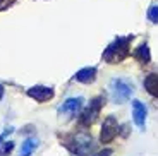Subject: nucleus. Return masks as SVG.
I'll return each mask as SVG.
<instances>
[{"instance_id": "1", "label": "nucleus", "mask_w": 158, "mask_h": 156, "mask_svg": "<svg viewBox=\"0 0 158 156\" xmlns=\"http://www.w3.org/2000/svg\"><path fill=\"white\" fill-rule=\"evenodd\" d=\"M132 41V36H126V38H117L114 43L107 47V50L103 51V60L108 64H120L124 59H127L129 55V45Z\"/></svg>"}, {"instance_id": "2", "label": "nucleus", "mask_w": 158, "mask_h": 156, "mask_svg": "<svg viewBox=\"0 0 158 156\" xmlns=\"http://www.w3.org/2000/svg\"><path fill=\"white\" fill-rule=\"evenodd\" d=\"M134 93V86L129 81L115 77L110 81V96L114 103H126Z\"/></svg>"}, {"instance_id": "3", "label": "nucleus", "mask_w": 158, "mask_h": 156, "mask_svg": "<svg viewBox=\"0 0 158 156\" xmlns=\"http://www.w3.org/2000/svg\"><path fill=\"white\" fill-rule=\"evenodd\" d=\"M67 146L72 149V153H76L77 156H86L88 151L91 149V146H93L91 144V136L81 132V134H77V136L72 137L71 144H67Z\"/></svg>"}, {"instance_id": "4", "label": "nucleus", "mask_w": 158, "mask_h": 156, "mask_svg": "<svg viewBox=\"0 0 158 156\" xmlns=\"http://www.w3.org/2000/svg\"><path fill=\"white\" fill-rule=\"evenodd\" d=\"M117 132H118L117 118H115L114 115H110V117L105 118V122H103V125H102V134H100V141H102L103 144H107V142H112V141L115 139V136H117Z\"/></svg>"}, {"instance_id": "5", "label": "nucleus", "mask_w": 158, "mask_h": 156, "mask_svg": "<svg viewBox=\"0 0 158 156\" xmlns=\"http://www.w3.org/2000/svg\"><path fill=\"white\" fill-rule=\"evenodd\" d=\"M103 103H105V100H103V96H98V98H95V100H93V101L89 103V106H88V108L84 110L83 117H81V122H83L84 125H88V124H93V122L96 120V117L100 115V110H102Z\"/></svg>"}, {"instance_id": "6", "label": "nucleus", "mask_w": 158, "mask_h": 156, "mask_svg": "<svg viewBox=\"0 0 158 156\" xmlns=\"http://www.w3.org/2000/svg\"><path fill=\"white\" fill-rule=\"evenodd\" d=\"M146 115H148V110L144 106V103H141L139 100H134L132 101V120H134V124L138 125L139 129H144Z\"/></svg>"}, {"instance_id": "7", "label": "nucleus", "mask_w": 158, "mask_h": 156, "mask_svg": "<svg viewBox=\"0 0 158 156\" xmlns=\"http://www.w3.org/2000/svg\"><path fill=\"white\" fill-rule=\"evenodd\" d=\"M28 96L36 100L38 103H45L53 98V89L47 86H33L28 89Z\"/></svg>"}, {"instance_id": "8", "label": "nucleus", "mask_w": 158, "mask_h": 156, "mask_svg": "<svg viewBox=\"0 0 158 156\" xmlns=\"http://www.w3.org/2000/svg\"><path fill=\"white\" fill-rule=\"evenodd\" d=\"M83 103H84V100L81 96L69 98V100H65V101L62 103V106L59 108V112L62 113V115H71V117H74L76 113L83 108Z\"/></svg>"}, {"instance_id": "9", "label": "nucleus", "mask_w": 158, "mask_h": 156, "mask_svg": "<svg viewBox=\"0 0 158 156\" xmlns=\"http://www.w3.org/2000/svg\"><path fill=\"white\" fill-rule=\"evenodd\" d=\"M96 79V69L95 67H84V69L77 70L74 74V81L83 82V84H89Z\"/></svg>"}, {"instance_id": "10", "label": "nucleus", "mask_w": 158, "mask_h": 156, "mask_svg": "<svg viewBox=\"0 0 158 156\" xmlns=\"http://www.w3.org/2000/svg\"><path fill=\"white\" fill-rule=\"evenodd\" d=\"M144 89L148 91V93L151 94L153 98H158V74H148L146 77H144Z\"/></svg>"}, {"instance_id": "11", "label": "nucleus", "mask_w": 158, "mask_h": 156, "mask_svg": "<svg viewBox=\"0 0 158 156\" xmlns=\"http://www.w3.org/2000/svg\"><path fill=\"white\" fill-rule=\"evenodd\" d=\"M36 148H38V139H35V137H29V139H26L23 144H21L19 156H31L33 153H35Z\"/></svg>"}, {"instance_id": "12", "label": "nucleus", "mask_w": 158, "mask_h": 156, "mask_svg": "<svg viewBox=\"0 0 158 156\" xmlns=\"http://www.w3.org/2000/svg\"><path fill=\"white\" fill-rule=\"evenodd\" d=\"M134 57H136V59H138L141 64H150V60H151L150 47H148L146 43L141 45V47H138V48H136V51H134Z\"/></svg>"}, {"instance_id": "13", "label": "nucleus", "mask_w": 158, "mask_h": 156, "mask_svg": "<svg viewBox=\"0 0 158 156\" xmlns=\"http://www.w3.org/2000/svg\"><path fill=\"white\" fill-rule=\"evenodd\" d=\"M148 19L151 23H158V5H151L148 10Z\"/></svg>"}, {"instance_id": "14", "label": "nucleus", "mask_w": 158, "mask_h": 156, "mask_svg": "<svg viewBox=\"0 0 158 156\" xmlns=\"http://www.w3.org/2000/svg\"><path fill=\"white\" fill-rule=\"evenodd\" d=\"M14 149V142L12 141H9V142H4V146L0 148V156H5V154H9V153Z\"/></svg>"}, {"instance_id": "15", "label": "nucleus", "mask_w": 158, "mask_h": 156, "mask_svg": "<svg viewBox=\"0 0 158 156\" xmlns=\"http://www.w3.org/2000/svg\"><path fill=\"white\" fill-rule=\"evenodd\" d=\"M110 154H112V149H103V151L96 153L95 156H110Z\"/></svg>"}, {"instance_id": "16", "label": "nucleus", "mask_w": 158, "mask_h": 156, "mask_svg": "<svg viewBox=\"0 0 158 156\" xmlns=\"http://www.w3.org/2000/svg\"><path fill=\"white\" fill-rule=\"evenodd\" d=\"M10 2H12V0H0V9L4 7V5H9Z\"/></svg>"}, {"instance_id": "17", "label": "nucleus", "mask_w": 158, "mask_h": 156, "mask_svg": "<svg viewBox=\"0 0 158 156\" xmlns=\"http://www.w3.org/2000/svg\"><path fill=\"white\" fill-rule=\"evenodd\" d=\"M2 96H4V88L0 86V100H2Z\"/></svg>"}]
</instances>
